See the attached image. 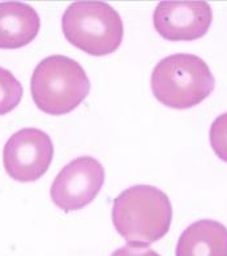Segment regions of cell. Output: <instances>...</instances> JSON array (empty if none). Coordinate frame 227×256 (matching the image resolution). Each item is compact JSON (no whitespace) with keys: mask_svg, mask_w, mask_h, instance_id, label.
<instances>
[{"mask_svg":"<svg viewBox=\"0 0 227 256\" xmlns=\"http://www.w3.org/2000/svg\"><path fill=\"white\" fill-rule=\"evenodd\" d=\"M105 183V168L97 158L82 156L61 168L51 186L54 204L64 212L78 210L95 199Z\"/></svg>","mask_w":227,"mask_h":256,"instance_id":"obj_6","label":"cell"},{"mask_svg":"<svg viewBox=\"0 0 227 256\" xmlns=\"http://www.w3.org/2000/svg\"><path fill=\"white\" fill-rule=\"evenodd\" d=\"M65 40L93 56L112 54L122 44V17L103 2H76L61 17Z\"/></svg>","mask_w":227,"mask_h":256,"instance_id":"obj_4","label":"cell"},{"mask_svg":"<svg viewBox=\"0 0 227 256\" xmlns=\"http://www.w3.org/2000/svg\"><path fill=\"white\" fill-rule=\"evenodd\" d=\"M211 145L218 158L227 162V112L221 114L212 123L209 132Z\"/></svg>","mask_w":227,"mask_h":256,"instance_id":"obj_11","label":"cell"},{"mask_svg":"<svg viewBox=\"0 0 227 256\" xmlns=\"http://www.w3.org/2000/svg\"><path fill=\"white\" fill-rule=\"evenodd\" d=\"M111 256H161L156 251L146 244H139V243H128L122 248L114 251Z\"/></svg>","mask_w":227,"mask_h":256,"instance_id":"obj_12","label":"cell"},{"mask_svg":"<svg viewBox=\"0 0 227 256\" xmlns=\"http://www.w3.org/2000/svg\"><path fill=\"white\" fill-rule=\"evenodd\" d=\"M216 78L208 64L194 54H173L163 58L152 74L156 100L170 108H195L212 94Z\"/></svg>","mask_w":227,"mask_h":256,"instance_id":"obj_2","label":"cell"},{"mask_svg":"<svg viewBox=\"0 0 227 256\" xmlns=\"http://www.w3.org/2000/svg\"><path fill=\"white\" fill-rule=\"evenodd\" d=\"M177 256H227V228L214 220L191 224L179 236Z\"/></svg>","mask_w":227,"mask_h":256,"instance_id":"obj_9","label":"cell"},{"mask_svg":"<svg viewBox=\"0 0 227 256\" xmlns=\"http://www.w3.org/2000/svg\"><path fill=\"white\" fill-rule=\"evenodd\" d=\"M173 221L169 196L154 186L137 184L123 191L112 204V222L129 243L150 244L162 240Z\"/></svg>","mask_w":227,"mask_h":256,"instance_id":"obj_1","label":"cell"},{"mask_svg":"<svg viewBox=\"0 0 227 256\" xmlns=\"http://www.w3.org/2000/svg\"><path fill=\"white\" fill-rule=\"evenodd\" d=\"M34 104L46 114L63 115L88 97L90 81L80 63L64 55H51L37 64L30 80Z\"/></svg>","mask_w":227,"mask_h":256,"instance_id":"obj_3","label":"cell"},{"mask_svg":"<svg viewBox=\"0 0 227 256\" xmlns=\"http://www.w3.org/2000/svg\"><path fill=\"white\" fill-rule=\"evenodd\" d=\"M54 157L50 136L38 128H22L10 136L3 149V164L10 178L30 183L47 172Z\"/></svg>","mask_w":227,"mask_h":256,"instance_id":"obj_5","label":"cell"},{"mask_svg":"<svg viewBox=\"0 0 227 256\" xmlns=\"http://www.w3.org/2000/svg\"><path fill=\"white\" fill-rule=\"evenodd\" d=\"M22 85L12 72L0 67V115L12 112L22 98Z\"/></svg>","mask_w":227,"mask_h":256,"instance_id":"obj_10","label":"cell"},{"mask_svg":"<svg viewBox=\"0 0 227 256\" xmlns=\"http://www.w3.org/2000/svg\"><path fill=\"white\" fill-rule=\"evenodd\" d=\"M41 18L31 6L20 2L0 3V48H24L37 37Z\"/></svg>","mask_w":227,"mask_h":256,"instance_id":"obj_8","label":"cell"},{"mask_svg":"<svg viewBox=\"0 0 227 256\" xmlns=\"http://www.w3.org/2000/svg\"><path fill=\"white\" fill-rule=\"evenodd\" d=\"M213 10L207 2H161L153 22L161 37L169 40H195L208 33Z\"/></svg>","mask_w":227,"mask_h":256,"instance_id":"obj_7","label":"cell"}]
</instances>
